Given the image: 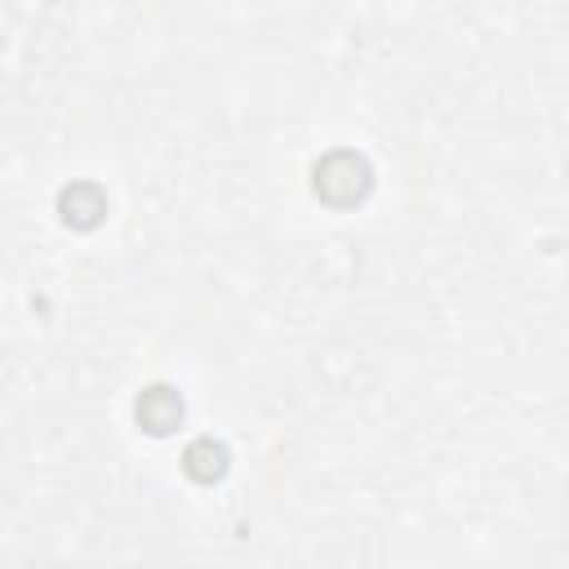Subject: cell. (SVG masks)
Returning a JSON list of instances; mask_svg holds the SVG:
<instances>
[{
	"instance_id": "1",
	"label": "cell",
	"mask_w": 569,
	"mask_h": 569,
	"mask_svg": "<svg viewBox=\"0 0 569 569\" xmlns=\"http://www.w3.org/2000/svg\"><path fill=\"white\" fill-rule=\"evenodd\" d=\"M373 187V169L360 151H329L320 164H316V196L333 209H351L369 196Z\"/></svg>"
},
{
	"instance_id": "2",
	"label": "cell",
	"mask_w": 569,
	"mask_h": 569,
	"mask_svg": "<svg viewBox=\"0 0 569 569\" xmlns=\"http://www.w3.org/2000/svg\"><path fill=\"white\" fill-rule=\"evenodd\" d=\"M58 218L71 227V231H93L102 218H107V196L102 187L93 182H71L58 191Z\"/></svg>"
},
{
	"instance_id": "3",
	"label": "cell",
	"mask_w": 569,
	"mask_h": 569,
	"mask_svg": "<svg viewBox=\"0 0 569 569\" xmlns=\"http://www.w3.org/2000/svg\"><path fill=\"white\" fill-rule=\"evenodd\" d=\"M182 413H187V405H182V396H178L173 387H147V391L138 396V422H142V431H151V436L178 431V427H182Z\"/></svg>"
},
{
	"instance_id": "4",
	"label": "cell",
	"mask_w": 569,
	"mask_h": 569,
	"mask_svg": "<svg viewBox=\"0 0 569 569\" xmlns=\"http://www.w3.org/2000/svg\"><path fill=\"white\" fill-rule=\"evenodd\" d=\"M227 467H231V453H227V445H222V440H213V436L191 440V445H187V453H182V471H187L191 480H200V485L222 480V476H227Z\"/></svg>"
}]
</instances>
